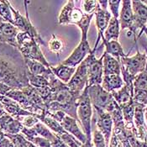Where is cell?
Wrapping results in <instances>:
<instances>
[{
    "label": "cell",
    "mask_w": 147,
    "mask_h": 147,
    "mask_svg": "<svg viewBox=\"0 0 147 147\" xmlns=\"http://www.w3.org/2000/svg\"><path fill=\"white\" fill-rule=\"evenodd\" d=\"M27 74L24 58L18 48L0 43V82L21 90L30 85Z\"/></svg>",
    "instance_id": "obj_1"
},
{
    "label": "cell",
    "mask_w": 147,
    "mask_h": 147,
    "mask_svg": "<svg viewBox=\"0 0 147 147\" xmlns=\"http://www.w3.org/2000/svg\"><path fill=\"white\" fill-rule=\"evenodd\" d=\"M49 85L53 91L51 101L46 104V111L49 113H56L63 111L68 116L75 119L80 123L78 116V101L81 96L77 95L70 90L67 84L62 82L53 74H50L47 78Z\"/></svg>",
    "instance_id": "obj_2"
},
{
    "label": "cell",
    "mask_w": 147,
    "mask_h": 147,
    "mask_svg": "<svg viewBox=\"0 0 147 147\" xmlns=\"http://www.w3.org/2000/svg\"><path fill=\"white\" fill-rule=\"evenodd\" d=\"M94 13H86L75 7V2L70 0L67 2L58 16V23L61 25L76 24L82 32V38L88 39V33Z\"/></svg>",
    "instance_id": "obj_3"
},
{
    "label": "cell",
    "mask_w": 147,
    "mask_h": 147,
    "mask_svg": "<svg viewBox=\"0 0 147 147\" xmlns=\"http://www.w3.org/2000/svg\"><path fill=\"white\" fill-rule=\"evenodd\" d=\"M17 43L18 50L24 59L37 61L45 65L46 67L51 68V65L45 59L40 45L30 34L24 32H20L17 35Z\"/></svg>",
    "instance_id": "obj_4"
},
{
    "label": "cell",
    "mask_w": 147,
    "mask_h": 147,
    "mask_svg": "<svg viewBox=\"0 0 147 147\" xmlns=\"http://www.w3.org/2000/svg\"><path fill=\"white\" fill-rule=\"evenodd\" d=\"M92 113L93 109L87 87L82 92L78 101V116L80 124L82 125L84 134L87 136V139H91Z\"/></svg>",
    "instance_id": "obj_5"
},
{
    "label": "cell",
    "mask_w": 147,
    "mask_h": 147,
    "mask_svg": "<svg viewBox=\"0 0 147 147\" xmlns=\"http://www.w3.org/2000/svg\"><path fill=\"white\" fill-rule=\"evenodd\" d=\"M28 3H29V2H26V1L24 2L26 17H24L20 12L16 10L10 4L12 13L13 14V20H14L13 25L20 30V32H24V33L30 34L39 45L47 46V44L45 43V40L41 38V36L38 33V31L36 30V29L34 28V26H33V24H31L30 20L28 9H27V4Z\"/></svg>",
    "instance_id": "obj_6"
},
{
    "label": "cell",
    "mask_w": 147,
    "mask_h": 147,
    "mask_svg": "<svg viewBox=\"0 0 147 147\" xmlns=\"http://www.w3.org/2000/svg\"><path fill=\"white\" fill-rule=\"evenodd\" d=\"M133 24L129 32L134 34L135 40H137L144 33L147 24V6L142 1H132Z\"/></svg>",
    "instance_id": "obj_7"
},
{
    "label": "cell",
    "mask_w": 147,
    "mask_h": 147,
    "mask_svg": "<svg viewBox=\"0 0 147 147\" xmlns=\"http://www.w3.org/2000/svg\"><path fill=\"white\" fill-rule=\"evenodd\" d=\"M97 51L92 50L89 55L85 58L88 65V87L92 85H101L103 78V67L102 59L103 56L99 59H97L95 52Z\"/></svg>",
    "instance_id": "obj_8"
},
{
    "label": "cell",
    "mask_w": 147,
    "mask_h": 147,
    "mask_svg": "<svg viewBox=\"0 0 147 147\" xmlns=\"http://www.w3.org/2000/svg\"><path fill=\"white\" fill-rule=\"evenodd\" d=\"M121 66L128 71V73L136 78L137 75L146 70L147 67V49L145 52L137 51L133 57H125L119 60Z\"/></svg>",
    "instance_id": "obj_9"
},
{
    "label": "cell",
    "mask_w": 147,
    "mask_h": 147,
    "mask_svg": "<svg viewBox=\"0 0 147 147\" xmlns=\"http://www.w3.org/2000/svg\"><path fill=\"white\" fill-rule=\"evenodd\" d=\"M88 92L92 109H98L106 111L111 102L114 100L112 93L104 90L101 85L88 87Z\"/></svg>",
    "instance_id": "obj_10"
},
{
    "label": "cell",
    "mask_w": 147,
    "mask_h": 147,
    "mask_svg": "<svg viewBox=\"0 0 147 147\" xmlns=\"http://www.w3.org/2000/svg\"><path fill=\"white\" fill-rule=\"evenodd\" d=\"M92 122L98 127V130L102 134L106 144H109L110 136L112 135L113 123L111 115L105 110L93 109Z\"/></svg>",
    "instance_id": "obj_11"
},
{
    "label": "cell",
    "mask_w": 147,
    "mask_h": 147,
    "mask_svg": "<svg viewBox=\"0 0 147 147\" xmlns=\"http://www.w3.org/2000/svg\"><path fill=\"white\" fill-rule=\"evenodd\" d=\"M88 84V65L84 60L78 68L71 78V81L67 83L70 90L80 96Z\"/></svg>",
    "instance_id": "obj_12"
},
{
    "label": "cell",
    "mask_w": 147,
    "mask_h": 147,
    "mask_svg": "<svg viewBox=\"0 0 147 147\" xmlns=\"http://www.w3.org/2000/svg\"><path fill=\"white\" fill-rule=\"evenodd\" d=\"M91 51L92 50L88 39L82 38L78 45L73 50L71 55L61 62V64L71 67H76L85 60Z\"/></svg>",
    "instance_id": "obj_13"
},
{
    "label": "cell",
    "mask_w": 147,
    "mask_h": 147,
    "mask_svg": "<svg viewBox=\"0 0 147 147\" xmlns=\"http://www.w3.org/2000/svg\"><path fill=\"white\" fill-rule=\"evenodd\" d=\"M6 97H8L9 98H11L12 100L18 102L24 110H27L30 113H34L35 115H41L46 112V110H44V109L37 107L33 102H30V99L24 95V93L21 90L12 89L10 92H9L6 94Z\"/></svg>",
    "instance_id": "obj_14"
},
{
    "label": "cell",
    "mask_w": 147,
    "mask_h": 147,
    "mask_svg": "<svg viewBox=\"0 0 147 147\" xmlns=\"http://www.w3.org/2000/svg\"><path fill=\"white\" fill-rule=\"evenodd\" d=\"M94 15L96 17L95 23H96V26H97V29H98V37H97V41L95 43L93 50L97 51L101 40L102 41L103 39H104L103 38V34H104V31L106 30V29H107V27H108V25L109 24V21H110V20L112 18V14H111L110 12H109L108 10L102 9L100 8V6L98 5L96 11L94 12Z\"/></svg>",
    "instance_id": "obj_15"
},
{
    "label": "cell",
    "mask_w": 147,
    "mask_h": 147,
    "mask_svg": "<svg viewBox=\"0 0 147 147\" xmlns=\"http://www.w3.org/2000/svg\"><path fill=\"white\" fill-rule=\"evenodd\" d=\"M133 100L147 106V67L135 78Z\"/></svg>",
    "instance_id": "obj_16"
},
{
    "label": "cell",
    "mask_w": 147,
    "mask_h": 147,
    "mask_svg": "<svg viewBox=\"0 0 147 147\" xmlns=\"http://www.w3.org/2000/svg\"><path fill=\"white\" fill-rule=\"evenodd\" d=\"M20 30L11 24L0 21V43L8 44L18 48L17 35Z\"/></svg>",
    "instance_id": "obj_17"
},
{
    "label": "cell",
    "mask_w": 147,
    "mask_h": 147,
    "mask_svg": "<svg viewBox=\"0 0 147 147\" xmlns=\"http://www.w3.org/2000/svg\"><path fill=\"white\" fill-rule=\"evenodd\" d=\"M0 102L3 104V109L6 111V113L11 115L14 119H18L23 116H34V117L37 116L27 110H24L18 102L12 100L11 98L6 96L0 95Z\"/></svg>",
    "instance_id": "obj_18"
},
{
    "label": "cell",
    "mask_w": 147,
    "mask_h": 147,
    "mask_svg": "<svg viewBox=\"0 0 147 147\" xmlns=\"http://www.w3.org/2000/svg\"><path fill=\"white\" fill-rule=\"evenodd\" d=\"M24 126L19 119H14L8 113L0 117V130L4 134L17 135L22 130Z\"/></svg>",
    "instance_id": "obj_19"
},
{
    "label": "cell",
    "mask_w": 147,
    "mask_h": 147,
    "mask_svg": "<svg viewBox=\"0 0 147 147\" xmlns=\"http://www.w3.org/2000/svg\"><path fill=\"white\" fill-rule=\"evenodd\" d=\"M61 125L67 133L71 134L75 138H77L80 142H82V144L86 143V141L88 140L87 136H86L85 134H83L82 132V130L80 129L79 126L78 125V121L75 119L67 115L63 119V120L61 122Z\"/></svg>",
    "instance_id": "obj_20"
},
{
    "label": "cell",
    "mask_w": 147,
    "mask_h": 147,
    "mask_svg": "<svg viewBox=\"0 0 147 147\" xmlns=\"http://www.w3.org/2000/svg\"><path fill=\"white\" fill-rule=\"evenodd\" d=\"M122 9L119 13V24L120 30H124L125 29H129L133 24V9H132V1L125 0L122 1Z\"/></svg>",
    "instance_id": "obj_21"
},
{
    "label": "cell",
    "mask_w": 147,
    "mask_h": 147,
    "mask_svg": "<svg viewBox=\"0 0 147 147\" xmlns=\"http://www.w3.org/2000/svg\"><path fill=\"white\" fill-rule=\"evenodd\" d=\"M103 76L121 75V63L119 60L104 52L102 54Z\"/></svg>",
    "instance_id": "obj_22"
},
{
    "label": "cell",
    "mask_w": 147,
    "mask_h": 147,
    "mask_svg": "<svg viewBox=\"0 0 147 147\" xmlns=\"http://www.w3.org/2000/svg\"><path fill=\"white\" fill-rule=\"evenodd\" d=\"M51 70L58 79L61 81L62 82L67 84L68 82L71 81V78L73 77L77 68L65 66V65L61 63L60 65L56 66V67L51 65Z\"/></svg>",
    "instance_id": "obj_23"
},
{
    "label": "cell",
    "mask_w": 147,
    "mask_h": 147,
    "mask_svg": "<svg viewBox=\"0 0 147 147\" xmlns=\"http://www.w3.org/2000/svg\"><path fill=\"white\" fill-rule=\"evenodd\" d=\"M124 84V80L120 75H109L103 76L101 86L104 90L112 93L114 91L119 90Z\"/></svg>",
    "instance_id": "obj_24"
},
{
    "label": "cell",
    "mask_w": 147,
    "mask_h": 147,
    "mask_svg": "<svg viewBox=\"0 0 147 147\" xmlns=\"http://www.w3.org/2000/svg\"><path fill=\"white\" fill-rule=\"evenodd\" d=\"M120 34V24L119 19H116L112 16L109 24L104 31L103 34V40L104 41H110V40H118Z\"/></svg>",
    "instance_id": "obj_25"
},
{
    "label": "cell",
    "mask_w": 147,
    "mask_h": 147,
    "mask_svg": "<svg viewBox=\"0 0 147 147\" xmlns=\"http://www.w3.org/2000/svg\"><path fill=\"white\" fill-rule=\"evenodd\" d=\"M36 118L41 121V123H43L45 126H47L48 128H50L51 130H53L57 136H61L63 134H66L67 131L63 129V127L57 121L56 119H54L53 118H51L50 115H48L46 112L44 114L41 115H37Z\"/></svg>",
    "instance_id": "obj_26"
},
{
    "label": "cell",
    "mask_w": 147,
    "mask_h": 147,
    "mask_svg": "<svg viewBox=\"0 0 147 147\" xmlns=\"http://www.w3.org/2000/svg\"><path fill=\"white\" fill-rule=\"evenodd\" d=\"M24 62H25L28 71L34 75H42L45 78H47L50 74L52 73L51 68L46 67L45 65H43L42 63L37 61L24 59Z\"/></svg>",
    "instance_id": "obj_27"
},
{
    "label": "cell",
    "mask_w": 147,
    "mask_h": 147,
    "mask_svg": "<svg viewBox=\"0 0 147 147\" xmlns=\"http://www.w3.org/2000/svg\"><path fill=\"white\" fill-rule=\"evenodd\" d=\"M102 45L105 46V51L107 54L112 56L117 60H120L121 58L126 57L127 55L124 52V50L118 40H110L102 42Z\"/></svg>",
    "instance_id": "obj_28"
},
{
    "label": "cell",
    "mask_w": 147,
    "mask_h": 147,
    "mask_svg": "<svg viewBox=\"0 0 147 147\" xmlns=\"http://www.w3.org/2000/svg\"><path fill=\"white\" fill-rule=\"evenodd\" d=\"M21 91L24 93V95L30 99V101L33 102L34 105H36L37 107H39L44 110H46L45 103L43 101V99L41 98V97L40 96V94L38 93L36 88H34V87H32L30 85H28L27 87L22 88Z\"/></svg>",
    "instance_id": "obj_29"
},
{
    "label": "cell",
    "mask_w": 147,
    "mask_h": 147,
    "mask_svg": "<svg viewBox=\"0 0 147 147\" xmlns=\"http://www.w3.org/2000/svg\"><path fill=\"white\" fill-rule=\"evenodd\" d=\"M146 105L135 102V114H134V122L136 124V129H146V126L145 124V112Z\"/></svg>",
    "instance_id": "obj_30"
},
{
    "label": "cell",
    "mask_w": 147,
    "mask_h": 147,
    "mask_svg": "<svg viewBox=\"0 0 147 147\" xmlns=\"http://www.w3.org/2000/svg\"><path fill=\"white\" fill-rule=\"evenodd\" d=\"M27 76L29 80V84L34 87V88H40L43 87L49 86L48 79L42 75H34L28 71Z\"/></svg>",
    "instance_id": "obj_31"
},
{
    "label": "cell",
    "mask_w": 147,
    "mask_h": 147,
    "mask_svg": "<svg viewBox=\"0 0 147 147\" xmlns=\"http://www.w3.org/2000/svg\"><path fill=\"white\" fill-rule=\"evenodd\" d=\"M33 129H34V130L36 132V134H37L38 136H40L41 137H43V138H45L46 140H48L51 143L53 140H55L56 138H57L56 134L51 133V132L49 130V129L47 128V126H45V125H44L43 123H41V122L37 123V124L33 127Z\"/></svg>",
    "instance_id": "obj_32"
},
{
    "label": "cell",
    "mask_w": 147,
    "mask_h": 147,
    "mask_svg": "<svg viewBox=\"0 0 147 147\" xmlns=\"http://www.w3.org/2000/svg\"><path fill=\"white\" fill-rule=\"evenodd\" d=\"M0 17L3 19L5 22L14 24V20L12 16L10 9V2L9 1H0Z\"/></svg>",
    "instance_id": "obj_33"
},
{
    "label": "cell",
    "mask_w": 147,
    "mask_h": 147,
    "mask_svg": "<svg viewBox=\"0 0 147 147\" xmlns=\"http://www.w3.org/2000/svg\"><path fill=\"white\" fill-rule=\"evenodd\" d=\"M47 46L51 51L56 53L57 55H59L65 48V44L56 34H53L51 36V39L47 43Z\"/></svg>",
    "instance_id": "obj_34"
},
{
    "label": "cell",
    "mask_w": 147,
    "mask_h": 147,
    "mask_svg": "<svg viewBox=\"0 0 147 147\" xmlns=\"http://www.w3.org/2000/svg\"><path fill=\"white\" fill-rule=\"evenodd\" d=\"M5 136L11 141L13 145L15 147H29L28 146V140L20 134L17 135H9L4 134Z\"/></svg>",
    "instance_id": "obj_35"
},
{
    "label": "cell",
    "mask_w": 147,
    "mask_h": 147,
    "mask_svg": "<svg viewBox=\"0 0 147 147\" xmlns=\"http://www.w3.org/2000/svg\"><path fill=\"white\" fill-rule=\"evenodd\" d=\"M57 137H59L69 147H82V142H80L77 138H75L74 136H71V134H69L67 132L66 134H63V135L57 136Z\"/></svg>",
    "instance_id": "obj_36"
},
{
    "label": "cell",
    "mask_w": 147,
    "mask_h": 147,
    "mask_svg": "<svg viewBox=\"0 0 147 147\" xmlns=\"http://www.w3.org/2000/svg\"><path fill=\"white\" fill-rule=\"evenodd\" d=\"M17 119H19L25 128H33L37 123L40 122V120L34 116H23L18 118Z\"/></svg>",
    "instance_id": "obj_37"
},
{
    "label": "cell",
    "mask_w": 147,
    "mask_h": 147,
    "mask_svg": "<svg viewBox=\"0 0 147 147\" xmlns=\"http://www.w3.org/2000/svg\"><path fill=\"white\" fill-rule=\"evenodd\" d=\"M27 140L33 143L34 146H36L37 147H52L51 143L48 140H46L41 136H34V137L28 139Z\"/></svg>",
    "instance_id": "obj_38"
},
{
    "label": "cell",
    "mask_w": 147,
    "mask_h": 147,
    "mask_svg": "<svg viewBox=\"0 0 147 147\" xmlns=\"http://www.w3.org/2000/svg\"><path fill=\"white\" fill-rule=\"evenodd\" d=\"M93 143L95 147H106L105 139L97 128H95L93 130Z\"/></svg>",
    "instance_id": "obj_39"
},
{
    "label": "cell",
    "mask_w": 147,
    "mask_h": 147,
    "mask_svg": "<svg viewBox=\"0 0 147 147\" xmlns=\"http://www.w3.org/2000/svg\"><path fill=\"white\" fill-rule=\"evenodd\" d=\"M98 7V1H84L83 9L86 13H94L97 8Z\"/></svg>",
    "instance_id": "obj_40"
},
{
    "label": "cell",
    "mask_w": 147,
    "mask_h": 147,
    "mask_svg": "<svg viewBox=\"0 0 147 147\" xmlns=\"http://www.w3.org/2000/svg\"><path fill=\"white\" fill-rule=\"evenodd\" d=\"M122 1H109V6L113 17L119 19V5Z\"/></svg>",
    "instance_id": "obj_41"
},
{
    "label": "cell",
    "mask_w": 147,
    "mask_h": 147,
    "mask_svg": "<svg viewBox=\"0 0 147 147\" xmlns=\"http://www.w3.org/2000/svg\"><path fill=\"white\" fill-rule=\"evenodd\" d=\"M12 89H13V88H10L7 84L3 83V82H0V95L1 96H6V94L9 92H10Z\"/></svg>",
    "instance_id": "obj_42"
},
{
    "label": "cell",
    "mask_w": 147,
    "mask_h": 147,
    "mask_svg": "<svg viewBox=\"0 0 147 147\" xmlns=\"http://www.w3.org/2000/svg\"><path fill=\"white\" fill-rule=\"evenodd\" d=\"M57 136V135H56ZM51 146L52 147H69L67 145H66L59 137H57L56 138V140H53L52 142H51Z\"/></svg>",
    "instance_id": "obj_43"
},
{
    "label": "cell",
    "mask_w": 147,
    "mask_h": 147,
    "mask_svg": "<svg viewBox=\"0 0 147 147\" xmlns=\"http://www.w3.org/2000/svg\"><path fill=\"white\" fill-rule=\"evenodd\" d=\"M98 5L100 6V8L102 9L107 10V8L109 6V1H98Z\"/></svg>",
    "instance_id": "obj_44"
},
{
    "label": "cell",
    "mask_w": 147,
    "mask_h": 147,
    "mask_svg": "<svg viewBox=\"0 0 147 147\" xmlns=\"http://www.w3.org/2000/svg\"><path fill=\"white\" fill-rule=\"evenodd\" d=\"M82 147H92V144H91V139H88L86 143L82 144Z\"/></svg>",
    "instance_id": "obj_45"
},
{
    "label": "cell",
    "mask_w": 147,
    "mask_h": 147,
    "mask_svg": "<svg viewBox=\"0 0 147 147\" xmlns=\"http://www.w3.org/2000/svg\"><path fill=\"white\" fill-rule=\"evenodd\" d=\"M28 146H29V147H37V146H34L33 143L30 142L29 140H28Z\"/></svg>",
    "instance_id": "obj_46"
},
{
    "label": "cell",
    "mask_w": 147,
    "mask_h": 147,
    "mask_svg": "<svg viewBox=\"0 0 147 147\" xmlns=\"http://www.w3.org/2000/svg\"><path fill=\"white\" fill-rule=\"evenodd\" d=\"M7 147H15L13 145V143H12L11 141L8 144V146H7Z\"/></svg>",
    "instance_id": "obj_47"
},
{
    "label": "cell",
    "mask_w": 147,
    "mask_h": 147,
    "mask_svg": "<svg viewBox=\"0 0 147 147\" xmlns=\"http://www.w3.org/2000/svg\"><path fill=\"white\" fill-rule=\"evenodd\" d=\"M145 119H146V123H147V111L145 112Z\"/></svg>",
    "instance_id": "obj_48"
},
{
    "label": "cell",
    "mask_w": 147,
    "mask_h": 147,
    "mask_svg": "<svg viewBox=\"0 0 147 147\" xmlns=\"http://www.w3.org/2000/svg\"><path fill=\"white\" fill-rule=\"evenodd\" d=\"M144 32H145V34H146V36H147V27L146 28H145V30H144Z\"/></svg>",
    "instance_id": "obj_49"
},
{
    "label": "cell",
    "mask_w": 147,
    "mask_h": 147,
    "mask_svg": "<svg viewBox=\"0 0 147 147\" xmlns=\"http://www.w3.org/2000/svg\"><path fill=\"white\" fill-rule=\"evenodd\" d=\"M0 21H4V20H3V19L2 17H0Z\"/></svg>",
    "instance_id": "obj_50"
},
{
    "label": "cell",
    "mask_w": 147,
    "mask_h": 147,
    "mask_svg": "<svg viewBox=\"0 0 147 147\" xmlns=\"http://www.w3.org/2000/svg\"><path fill=\"white\" fill-rule=\"evenodd\" d=\"M146 111H147V106L146 107Z\"/></svg>",
    "instance_id": "obj_51"
}]
</instances>
